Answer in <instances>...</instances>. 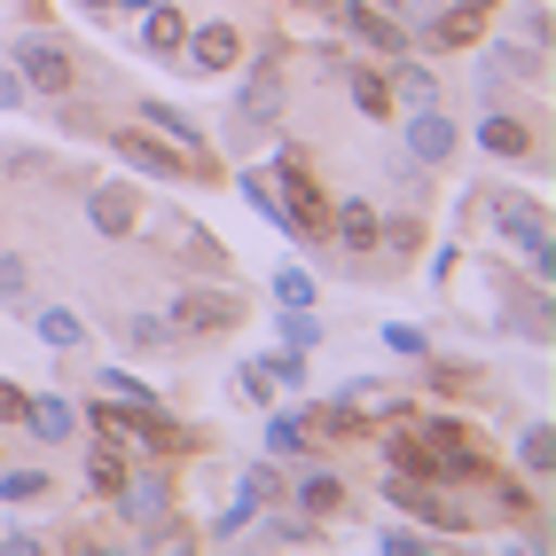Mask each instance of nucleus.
I'll list each match as a JSON object with an SVG mask.
<instances>
[{"label": "nucleus", "instance_id": "nucleus-1", "mask_svg": "<svg viewBox=\"0 0 556 556\" xmlns=\"http://www.w3.org/2000/svg\"><path fill=\"white\" fill-rule=\"evenodd\" d=\"M407 431L424 439V455H431V478H439V486H486V478L502 470L494 439H486V431H470L463 416H431V407H416V416H407Z\"/></svg>", "mask_w": 556, "mask_h": 556}, {"label": "nucleus", "instance_id": "nucleus-2", "mask_svg": "<svg viewBox=\"0 0 556 556\" xmlns=\"http://www.w3.org/2000/svg\"><path fill=\"white\" fill-rule=\"evenodd\" d=\"M9 71L24 79V94H31V102L87 94V55L71 48L63 31H48V24H31V31H16V40H9Z\"/></svg>", "mask_w": 556, "mask_h": 556}, {"label": "nucleus", "instance_id": "nucleus-3", "mask_svg": "<svg viewBox=\"0 0 556 556\" xmlns=\"http://www.w3.org/2000/svg\"><path fill=\"white\" fill-rule=\"evenodd\" d=\"M165 321H173V338H236V329L251 321V299H243V290H228V282L189 275V282L173 290Z\"/></svg>", "mask_w": 556, "mask_h": 556}, {"label": "nucleus", "instance_id": "nucleus-4", "mask_svg": "<svg viewBox=\"0 0 556 556\" xmlns=\"http://www.w3.org/2000/svg\"><path fill=\"white\" fill-rule=\"evenodd\" d=\"M377 228H384V204L377 197H329V251L353 267V282H377Z\"/></svg>", "mask_w": 556, "mask_h": 556}, {"label": "nucleus", "instance_id": "nucleus-5", "mask_svg": "<svg viewBox=\"0 0 556 556\" xmlns=\"http://www.w3.org/2000/svg\"><path fill=\"white\" fill-rule=\"evenodd\" d=\"M478 87H486V102H502L509 87H548V48L517 40V31H486L478 40Z\"/></svg>", "mask_w": 556, "mask_h": 556}, {"label": "nucleus", "instance_id": "nucleus-6", "mask_svg": "<svg viewBox=\"0 0 556 556\" xmlns=\"http://www.w3.org/2000/svg\"><path fill=\"white\" fill-rule=\"evenodd\" d=\"M478 150H486L494 165H548V126L541 118H526V110H502V102H486V118H478Z\"/></svg>", "mask_w": 556, "mask_h": 556}, {"label": "nucleus", "instance_id": "nucleus-7", "mask_svg": "<svg viewBox=\"0 0 556 556\" xmlns=\"http://www.w3.org/2000/svg\"><path fill=\"white\" fill-rule=\"evenodd\" d=\"M400 150L416 157L424 173H447L455 157H463V126H455V110L447 102H416V110H400Z\"/></svg>", "mask_w": 556, "mask_h": 556}, {"label": "nucleus", "instance_id": "nucleus-8", "mask_svg": "<svg viewBox=\"0 0 556 556\" xmlns=\"http://www.w3.org/2000/svg\"><path fill=\"white\" fill-rule=\"evenodd\" d=\"M243 87H236V126H282L290 110V79H282V40L267 55H243Z\"/></svg>", "mask_w": 556, "mask_h": 556}, {"label": "nucleus", "instance_id": "nucleus-9", "mask_svg": "<svg viewBox=\"0 0 556 556\" xmlns=\"http://www.w3.org/2000/svg\"><path fill=\"white\" fill-rule=\"evenodd\" d=\"M282 502L299 509V517H314V526H338V517L353 509V486H345V470L329 463V455H314V463H299L282 478Z\"/></svg>", "mask_w": 556, "mask_h": 556}, {"label": "nucleus", "instance_id": "nucleus-10", "mask_svg": "<svg viewBox=\"0 0 556 556\" xmlns=\"http://www.w3.org/2000/svg\"><path fill=\"white\" fill-rule=\"evenodd\" d=\"M243 55H251V40H243V24H236V16H189L180 71H197V79H228Z\"/></svg>", "mask_w": 556, "mask_h": 556}, {"label": "nucleus", "instance_id": "nucleus-11", "mask_svg": "<svg viewBox=\"0 0 556 556\" xmlns=\"http://www.w3.org/2000/svg\"><path fill=\"white\" fill-rule=\"evenodd\" d=\"M126 439H134V455H150V463H197L204 447H212V431L204 424H180L173 407H150V416H134L126 424Z\"/></svg>", "mask_w": 556, "mask_h": 556}, {"label": "nucleus", "instance_id": "nucleus-12", "mask_svg": "<svg viewBox=\"0 0 556 556\" xmlns=\"http://www.w3.org/2000/svg\"><path fill=\"white\" fill-rule=\"evenodd\" d=\"M110 509H118L126 541H134L141 526H157V517L173 509V463H150V455H134V470H126V486L110 494Z\"/></svg>", "mask_w": 556, "mask_h": 556}, {"label": "nucleus", "instance_id": "nucleus-13", "mask_svg": "<svg viewBox=\"0 0 556 556\" xmlns=\"http://www.w3.org/2000/svg\"><path fill=\"white\" fill-rule=\"evenodd\" d=\"M87 228L102 243H134L141 228H150V204H141L134 180H87Z\"/></svg>", "mask_w": 556, "mask_h": 556}, {"label": "nucleus", "instance_id": "nucleus-14", "mask_svg": "<svg viewBox=\"0 0 556 556\" xmlns=\"http://www.w3.org/2000/svg\"><path fill=\"white\" fill-rule=\"evenodd\" d=\"M102 141H110V150H118L134 173H150V180H173V189H180V180H197V165L180 157L165 134H150L141 118H134V126H102Z\"/></svg>", "mask_w": 556, "mask_h": 556}, {"label": "nucleus", "instance_id": "nucleus-15", "mask_svg": "<svg viewBox=\"0 0 556 556\" xmlns=\"http://www.w3.org/2000/svg\"><path fill=\"white\" fill-rule=\"evenodd\" d=\"M329 24H338L361 55H377V63L407 55V24H400L392 9H377V0H338V16H329Z\"/></svg>", "mask_w": 556, "mask_h": 556}, {"label": "nucleus", "instance_id": "nucleus-16", "mask_svg": "<svg viewBox=\"0 0 556 556\" xmlns=\"http://www.w3.org/2000/svg\"><path fill=\"white\" fill-rule=\"evenodd\" d=\"M502 329L509 338H526V345H548L556 338V314H548V282H517V275H502Z\"/></svg>", "mask_w": 556, "mask_h": 556}, {"label": "nucleus", "instance_id": "nucleus-17", "mask_svg": "<svg viewBox=\"0 0 556 556\" xmlns=\"http://www.w3.org/2000/svg\"><path fill=\"white\" fill-rule=\"evenodd\" d=\"M329 63L345 71V102L361 110L368 126H392V118H400V94H392V79H384V63H377V55H361V63H345V55H329Z\"/></svg>", "mask_w": 556, "mask_h": 556}, {"label": "nucleus", "instance_id": "nucleus-18", "mask_svg": "<svg viewBox=\"0 0 556 556\" xmlns=\"http://www.w3.org/2000/svg\"><path fill=\"white\" fill-rule=\"evenodd\" d=\"M486 219H494V236L509 251H526V258L548 243V204L541 197H486Z\"/></svg>", "mask_w": 556, "mask_h": 556}, {"label": "nucleus", "instance_id": "nucleus-19", "mask_svg": "<svg viewBox=\"0 0 556 556\" xmlns=\"http://www.w3.org/2000/svg\"><path fill=\"white\" fill-rule=\"evenodd\" d=\"M24 431L40 439V447H79L87 416H79V400H71V392H31L24 400Z\"/></svg>", "mask_w": 556, "mask_h": 556}, {"label": "nucleus", "instance_id": "nucleus-20", "mask_svg": "<svg viewBox=\"0 0 556 556\" xmlns=\"http://www.w3.org/2000/svg\"><path fill=\"white\" fill-rule=\"evenodd\" d=\"M258 447H267L275 463H314V455H329L321 439H314V424H306V407H267V424H258Z\"/></svg>", "mask_w": 556, "mask_h": 556}, {"label": "nucleus", "instance_id": "nucleus-21", "mask_svg": "<svg viewBox=\"0 0 556 556\" xmlns=\"http://www.w3.org/2000/svg\"><path fill=\"white\" fill-rule=\"evenodd\" d=\"M126 470H134V439H126V431H94V439H87V494L110 502V494L126 486Z\"/></svg>", "mask_w": 556, "mask_h": 556}, {"label": "nucleus", "instance_id": "nucleus-22", "mask_svg": "<svg viewBox=\"0 0 556 556\" xmlns=\"http://www.w3.org/2000/svg\"><path fill=\"white\" fill-rule=\"evenodd\" d=\"M486 486H494V509L509 517V526H533V548H541V541H548V533H541L548 509H541V494H533V478H526V470H494Z\"/></svg>", "mask_w": 556, "mask_h": 556}, {"label": "nucleus", "instance_id": "nucleus-23", "mask_svg": "<svg viewBox=\"0 0 556 556\" xmlns=\"http://www.w3.org/2000/svg\"><path fill=\"white\" fill-rule=\"evenodd\" d=\"M424 243H431L424 212H384V228H377V267H384V275H392V267H416Z\"/></svg>", "mask_w": 556, "mask_h": 556}, {"label": "nucleus", "instance_id": "nucleus-24", "mask_svg": "<svg viewBox=\"0 0 556 556\" xmlns=\"http://www.w3.org/2000/svg\"><path fill=\"white\" fill-rule=\"evenodd\" d=\"M384 79H392L400 110H416V102H447V79H439V71H431V55H416V48H407V55H392V63H384Z\"/></svg>", "mask_w": 556, "mask_h": 556}, {"label": "nucleus", "instance_id": "nucleus-25", "mask_svg": "<svg viewBox=\"0 0 556 556\" xmlns=\"http://www.w3.org/2000/svg\"><path fill=\"white\" fill-rule=\"evenodd\" d=\"M424 384H431L439 400H494V377H486V368H470V361H439V353H424Z\"/></svg>", "mask_w": 556, "mask_h": 556}, {"label": "nucleus", "instance_id": "nucleus-26", "mask_svg": "<svg viewBox=\"0 0 556 556\" xmlns=\"http://www.w3.org/2000/svg\"><path fill=\"white\" fill-rule=\"evenodd\" d=\"M180 40H189V9L157 0V9L141 16V55H150V63H180Z\"/></svg>", "mask_w": 556, "mask_h": 556}, {"label": "nucleus", "instance_id": "nucleus-27", "mask_svg": "<svg viewBox=\"0 0 556 556\" xmlns=\"http://www.w3.org/2000/svg\"><path fill=\"white\" fill-rule=\"evenodd\" d=\"M110 338H118L126 353H173V345H180V338H173V321L150 314V306H126L118 321H110Z\"/></svg>", "mask_w": 556, "mask_h": 556}, {"label": "nucleus", "instance_id": "nucleus-28", "mask_svg": "<svg viewBox=\"0 0 556 556\" xmlns=\"http://www.w3.org/2000/svg\"><path fill=\"white\" fill-rule=\"evenodd\" d=\"M24 314H31V338L48 353H79L87 345V314L79 306H24Z\"/></svg>", "mask_w": 556, "mask_h": 556}, {"label": "nucleus", "instance_id": "nucleus-29", "mask_svg": "<svg viewBox=\"0 0 556 556\" xmlns=\"http://www.w3.org/2000/svg\"><path fill=\"white\" fill-rule=\"evenodd\" d=\"M509 470H526L533 486H548V478H556V431H548V416H533L526 431H517V463H509Z\"/></svg>", "mask_w": 556, "mask_h": 556}, {"label": "nucleus", "instance_id": "nucleus-30", "mask_svg": "<svg viewBox=\"0 0 556 556\" xmlns=\"http://www.w3.org/2000/svg\"><path fill=\"white\" fill-rule=\"evenodd\" d=\"M55 494V470L48 463H0V502H48Z\"/></svg>", "mask_w": 556, "mask_h": 556}, {"label": "nucleus", "instance_id": "nucleus-31", "mask_svg": "<svg viewBox=\"0 0 556 556\" xmlns=\"http://www.w3.org/2000/svg\"><path fill=\"white\" fill-rule=\"evenodd\" d=\"M258 541H267V548H329V526H314V517H299V509H282V517L258 526Z\"/></svg>", "mask_w": 556, "mask_h": 556}, {"label": "nucleus", "instance_id": "nucleus-32", "mask_svg": "<svg viewBox=\"0 0 556 556\" xmlns=\"http://www.w3.org/2000/svg\"><path fill=\"white\" fill-rule=\"evenodd\" d=\"M94 384H102L110 400H118V407H126V424H134V416H150V407H165V400H157L150 384H141V377H126V368H102V377H94Z\"/></svg>", "mask_w": 556, "mask_h": 556}, {"label": "nucleus", "instance_id": "nucleus-33", "mask_svg": "<svg viewBox=\"0 0 556 556\" xmlns=\"http://www.w3.org/2000/svg\"><path fill=\"white\" fill-rule=\"evenodd\" d=\"M134 548H204V533H197L180 509H165L157 526H141V533H134Z\"/></svg>", "mask_w": 556, "mask_h": 556}, {"label": "nucleus", "instance_id": "nucleus-34", "mask_svg": "<svg viewBox=\"0 0 556 556\" xmlns=\"http://www.w3.org/2000/svg\"><path fill=\"white\" fill-rule=\"evenodd\" d=\"M0 306H9V314L31 306V258L24 251H0Z\"/></svg>", "mask_w": 556, "mask_h": 556}, {"label": "nucleus", "instance_id": "nucleus-35", "mask_svg": "<svg viewBox=\"0 0 556 556\" xmlns=\"http://www.w3.org/2000/svg\"><path fill=\"white\" fill-rule=\"evenodd\" d=\"M282 478H290V470H282L275 455L251 463V470H243V502H251V509H275V502H282Z\"/></svg>", "mask_w": 556, "mask_h": 556}, {"label": "nucleus", "instance_id": "nucleus-36", "mask_svg": "<svg viewBox=\"0 0 556 556\" xmlns=\"http://www.w3.org/2000/svg\"><path fill=\"white\" fill-rule=\"evenodd\" d=\"M275 338H282L290 353H314V345H321V321H314V306H282V321H275Z\"/></svg>", "mask_w": 556, "mask_h": 556}, {"label": "nucleus", "instance_id": "nucleus-37", "mask_svg": "<svg viewBox=\"0 0 556 556\" xmlns=\"http://www.w3.org/2000/svg\"><path fill=\"white\" fill-rule=\"evenodd\" d=\"M228 384H236V400H243V407H258V416H267V407H275V392H282V384H275V377H267L258 361H243Z\"/></svg>", "mask_w": 556, "mask_h": 556}, {"label": "nucleus", "instance_id": "nucleus-38", "mask_svg": "<svg viewBox=\"0 0 556 556\" xmlns=\"http://www.w3.org/2000/svg\"><path fill=\"white\" fill-rule=\"evenodd\" d=\"M275 306H321V282L306 267H275Z\"/></svg>", "mask_w": 556, "mask_h": 556}, {"label": "nucleus", "instance_id": "nucleus-39", "mask_svg": "<svg viewBox=\"0 0 556 556\" xmlns=\"http://www.w3.org/2000/svg\"><path fill=\"white\" fill-rule=\"evenodd\" d=\"M384 353L424 361V353H431V329H416V321H384Z\"/></svg>", "mask_w": 556, "mask_h": 556}, {"label": "nucleus", "instance_id": "nucleus-40", "mask_svg": "<svg viewBox=\"0 0 556 556\" xmlns=\"http://www.w3.org/2000/svg\"><path fill=\"white\" fill-rule=\"evenodd\" d=\"M517 40H533V48H548V40H556V16H548V0H526V9H517Z\"/></svg>", "mask_w": 556, "mask_h": 556}, {"label": "nucleus", "instance_id": "nucleus-41", "mask_svg": "<svg viewBox=\"0 0 556 556\" xmlns=\"http://www.w3.org/2000/svg\"><path fill=\"white\" fill-rule=\"evenodd\" d=\"M258 368H267V377H275L282 392H306V353H290V345H282V353H267Z\"/></svg>", "mask_w": 556, "mask_h": 556}, {"label": "nucleus", "instance_id": "nucleus-42", "mask_svg": "<svg viewBox=\"0 0 556 556\" xmlns=\"http://www.w3.org/2000/svg\"><path fill=\"white\" fill-rule=\"evenodd\" d=\"M431 541L424 533H407V526H377V556H424Z\"/></svg>", "mask_w": 556, "mask_h": 556}, {"label": "nucleus", "instance_id": "nucleus-43", "mask_svg": "<svg viewBox=\"0 0 556 556\" xmlns=\"http://www.w3.org/2000/svg\"><path fill=\"white\" fill-rule=\"evenodd\" d=\"M24 400H31V392H24L16 377H0V431H24Z\"/></svg>", "mask_w": 556, "mask_h": 556}, {"label": "nucleus", "instance_id": "nucleus-44", "mask_svg": "<svg viewBox=\"0 0 556 556\" xmlns=\"http://www.w3.org/2000/svg\"><path fill=\"white\" fill-rule=\"evenodd\" d=\"M24 102H31V94H24V79H16L9 63H0V110H24Z\"/></svg>", "mask_w": 556, "mask_h": 556}, {"label": "nucleus", "instance_id": "nucleus-45", "mask_svg": "<svg viewBox=\"0 0 556 556\" xmlns=\"http://www.w3.org/2000/svg\"><path fill=\"white\" fill-rule=\"evenodd\" d=\"M0 548H16V556H40L48 541H40V533H24V526H9V533H0Z\"/></svg>", "mask_w": 556, "mask_h": 556}, {"label": "nucleus", "instance_id": "nucleus-46", "mask_svg": "<svg viewBox=\"0 0 556 556\" xmlns=\"http://www.w3.org/2000/svg\"><path fill=\"white\" fill-rule=\"evenodd\" d=\"M455 267H463V251H455V243H447V251H431V282H439V290H447Z\"/></svg>", "mask_w": 556, "mask_h": 556}, {"label": "nucleus", "instance_id": "nucleus-47", "mask_svg": "<svg viewBox=\"0 0 556 556\" xmlns=\"http://www.w3.org/2000/svg\"><path fill=\"white\" fill-rule=\"evenodd\" d=\"M79 9H87L94 24H110V16H118V0H79Z\"/></svg>", "mask_w": 556, "mask_h": 556}, {"label": "nucleus", "instance_id": "nucleus-48", "mask_svg": "<svg viewBox=\"0 0 556 556\" xmlns=\"http://www.w3.org/2000/svg\"><path fill=\"white\" fill-rule=\"evenodd\" d=\"M463 9H478V16H502V9H509V0H463Z\"/></svg>", "mask_w": 556, "mask_h": 556}, {"label": "nucleus", "instance_id": "nucleus-49", "mask_svg": "<svg viewBox=\"0 0 556 556\" xmlns=\"http://www.w3.org/2000/svg\"><path fill=\"white\" fill-rule=\"evenodd\" d=\"M157 9V0H118V16H150Z\"/></svg>", "mask_w": 556, "mask_h": 556}, {"label": "nucleus", "instance_id": "nucleus-50", "mask_svg": "<svg viewBox=\"0 0 556 556\" xmlns=\"http://www.w3.org/2000/svg\"><path fill=\"white\" fill-rule=\"evenodd\" d=\"M377 9H392V16H400V9H407V0H377Z\"/></svg>", "mask_w": 556, "mask_h": 556}, {"label": "nucleus", "instance_id": "nucleus-51", "mask_svg": "<svg viewBox=\"0 0 556 556\" xmlns=\"http://www.w3.org/2000/svg\"><path fill=\"white\" fill-rule=\"evenodd\" d=\"M0 463H9V431H0Z\"/></svg>", "mask_w": 556, "mask_h": 556}]
</instances>
